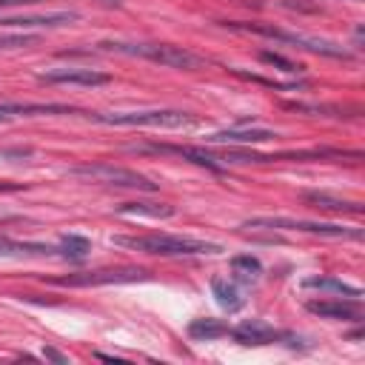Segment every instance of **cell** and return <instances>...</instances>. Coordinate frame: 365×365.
Here are the masks:
<instances>
[{"mask_svg": "<svg viewBox=\"0 0 365 365\" xmlns=\"http://www.w3.org/2000/svg\"><path fill=\"white\" fill-rule=\"evenodd\" d=\"M111 242L131 248V251L157 254V257H200V254H220L222 251V245H217V242L194 240V237H174V234H140V237L117 234Z\"/></svg>", "mask_w": 365, "mask_h": 365, "instance_id": "6da1fadb", "label": "cell"}, {"mask_svg": "<svg viewBox=\"0 0 365 365\" xmlns=\"http://www.w3.org/2000/svg\"><path fill=\"white\" fill-rule=\"evenodd\" d=\"M103 51H114V54H125V57H143L148 63L165 66V68H197L202 66V57L191 54L182 46H171V43H125V40H106L100 43Z\"/></svg>", "mask_w": 365, "mask_h": 365, "instance_id": "7a4b0ae2", "label": "cell"}, {"mask_svg": "<svg viewBox=\"0 0 365 365\" xmlns=\"http://www.w3.org/2000/svg\"><path fill=\"white\" fill-rule=\"evenodd\" d=\"M242 228H262V231H302L331 240H362V228L339 225V222H314V220H291V217H251Z\"/></svg>", "mask_w": 365, "mask_h": 365, "instance_id": "3957f363", "label": "cell"}, {"mask_svg": "<svg viewBox=\"0 0 365 365\" xmlns=\"http://www.w3.org/2000/svg\"><path fill=\"white\" fill-rule=\"evenodd\" d=\"M94 123L103 125H145V128H182L191 125L194 117L177 108H148V111H108V114H88Z\"/></svg>", "mask_w": 365, "mask_h": 365, "instance_id": "277c9868", "label": "cell"}, {"mask_svg": "<svg viewBox=\"0 0 365 365\" xmlns=\"http://www.w3.org/2000/svg\"><path fill=\"white\" fill-rule=\"evenodd\" d=\"M228 29H237V31H254V34H262V37H271V40H279V43H288V46H297V48H305L311 54H322V57H336V60H348L351 54L331 43V40H322V37H308V34H297V31H285V29H274V26H265V23H225Z\"/></svg>", "mask_w": 365, "mask_h": 365, "instance_id": "5b68a950", "label": "cell"}, {"mask_svg": "<svg viewBox=\"0 0 365 365\" xmlns=\"http://www.w3.org/2000/svg\"><path fill=\"white\" fill-rule=\"evenodd\" d=\"M71 177H83L91 182H103V185H114V188H137V191H157V182H151L148 177L123 168V165H111V163H83L68 168Z\"/></svg>", "mask_w": 365, "mask_h": 365, "instance_id": "8992f818", "label": "cell"}, {"mask_svg": "<svg viewBox=\"0 0 365 365\" xmlns=\"http://www.w3.org/2000/svg\"><path fill=\"white\" fill-rule=\"evenodd\" d=\"M151 274L145 268H100V271H86V274H68L51 279V285H66V288H91V285H120V282H143Z\"/></svg>", "mask_w": 365, "mask_h": 365, "instance_id": "52a82bcc", "label": "cell"}, {"mask_svg": "<svg viewBox=\"0 0 365 365\" xmlns=\"http://www.w3.org/2000/svg\"><path fill=\"white\" fill-rule=\"evenodd\" d=\"M80 20V11L74 9H57V11H37V14H14L0 17L3 29H60Z\"/></svg>", "mask_w": 365, "mask_h": 365, "instance_id": "ba28073f", "label": "cell"}, {"mask_svg": "<svg viewBox=\"0 0 365 365\" xmlns=\"http://www.w3.org/2000/svg\"><path fill=\"white\" fill-rule=\"evenodd\" d=\"M40 83H57V86H106L111 77L97 68H83V66H68V68H48L37 74Z\"/></svg>", "mask_w": 365, "mask_h": 365, "instance_id": "9c48e42d", "label": "cell"}, {"mask_svg": "<svg viewBox=\"0 0 365 365\" xmlns=\"http://www.w3.org/2000/svg\"><path fill=\"white\" fill-rule=\"evenodd\" d=\"M131 151H160V154H177L194 165H202L208 171H222L225 163L214 154H208L205 148H197V145H168V143H148V145H131Z\"/></svg>", "mask_w": 365, "mask_h": 365, "instance_id": "30bf717a", "label": "cell"}, {"mask_svg": "<svg viewBox=\"0 0 365 365\" xmlns=\"http://www.w3.org/2000/svg\"><path fill=\"white\" fill-rule=\"evenodd\" d=\"M228 334L240 342V345H271L277 339H285L282 331H277L274 325L262 322V319H245L237 328H228Z\"/></svg>", "mask_w": 365, "mask_h": 365, "instance_id": "8fae6325", "label": "cell"}, {"mask_svg": "<svg viewBox=\"0 0 365 365\" xmlns=\"http://www.w3.org/2000/svg\"><path fill=\"white\" fill-rule=\"evenodd\" d=\"M277 140V131L271 128H225V131H214L205 137V143L214 145H254V143H268Z\"/></svg>", "mask_w": 365, "mask_h": 365, "instance_id": "7c38bea8", "label": "cell"}, {"mask_svg": "<svg viewBox=\"0 0 365 365\" xmlns=\"http://www.w3.org/2000/svg\"><path fill=\"white\" fill-rule=\"evenodd\" d=\"M80 108L66 103H0V120L34 117V114H77Z\"/></svg>", "mask_w": 365, "mask_h": 365, "instance_id": "4fadbf2b", "label": "cell"}, {"mask_svg": "<svg viewBox=\"0 0 365 365\" xmlns=\"http://www.w3.org/2000/svg\"><path fill=\"white\" fill-rule=\"evenodd\" d=\"M356 302L359 299H311L305 308L322 319H356L359 317Z\"/></svg>", "mask_w": 365, "mask_h": 365, "instance_id": "5bb4252c", "label": "cell"}, {"mask_svg": "<svg viewBox=\"0 0 365 365\" xmlns=\"http://www.w3.org/2000/svg\"><path fill=\"white\" fill-rule=\"evenodd\" d=\"M302 200L317 205V208H325V211H342V214H362V202H354V200H342V197H334L328 191H302Z\"/></svg>", "mask_w": 365, "mask_h": 365, "instance_id": "9a60e30c", "label": "cell"}, {"mask_svg": "<svg viewBox=\"0 0 365 365\" xmlns=\"http://www.w3.org/2000/svg\"><path fill=\"white\" fill-rule=\"evenodd\" d=\"M211 294H214L217 305H220V308H225L228 314H234V311H240V308L245 305L242 291H240L234 282L222 279V277H214V279H211Z\"/></svg>", "mask_w": 365, "mask_h": 365, "instance_id": "2e32d148", "label": "cell"}, {"mask_svg": "<svg viewBox=\"0 0 365 365\" xmlns=\"http://www.w3.org/2000/svg\"><path fill=\"white\" fill-rule=\"evenodd\" d=\"M302 285L305 288H317V291H331V294H339V297H348V299H359L362 297V291L356 285H348V282H342L336 277H308V279H302Z\"/></svg>", "mask_w": 365, "mask_h": 365, "instance_id": "e0dca14e", "label": "cell"}, {"mask_svg": "<svg viewBox=\"0 0 365 365\" xmlns=\"http://www.w3.org/2000/svg\"><path fill=\"white\" fill-rule=\"evenodd\" d=\"M117 214L165 220V217H174V205H165V202H125V205H120V208H117Z\"/></svg>", "mask_w": 365, "mask_h": 365, "instance_id": "ac0fdd59", "label": "cell"}, {"mask_svg": "<svg viewBox=\"0 0 365 365\" xmlns=\"http://www.w3.org/2000/svg\"><path fill=\"white\" fill-rule=\"evenodd\" d=\"M225 334H228V325L220 319H191V325H188V336L200 339V342H211Z\"/></svg>", "mask_w": 365, "mask_h": 365, "instance_id": "d6986e66", "label": "cell"}, {"mask_svg": "<svg viewBox=\"0 0 365 365\" xmlns=\"http://www.w3.org/2000/svg\"><path fill=\"white\" fill-rule=\"evenodd\" d=\"M57 248H60V254H63L66 259L83 262V259L88 257V251H91V242H88L86 237H80V234H63Z\"/></svg>", "mask_w": 365, "mask_h": 365, "instance_id": "ffe728a7", "label": "cell"}, {"mask_svg": "<svg viewBox=\"0 0 365 365\" xmlns=\"http://www.w3.org/2000/svg\"><path fill=\"white\" fill-rule=\"evenodd\" d=\"M231 271L242 282H257L259 274H262V262L257 257H251V254H237V257H231Z\"/></svg>", "mask_w": 365, "mask_h": 365, "instance_id": "44dd1931", "label": "cell"}, {"mask_svg": "<svg viewBox=\"0 0 365 365\" xmlns=\"http://www.w3.org/2000/svg\"><path fill=\"white\" fill-rule=\"evenodd\" d=\"M259 60L268 63V66H277V68L285 71V74H299V71H302L299 63H294V60H288V57H282V54H277V51H259Z\"/></svg>", "mask_w": 365, "mask_h": 365, "instance_id": "7402d4cb", "label": "cell"}, {"mask_svg": "<svg viewBox=\"0 0 365 365\" xmlns=\"http://www.w3.org/2000/svg\"><path fill=\"white\" fill-rule=\"evenodd\" d=\"M34 34H0V48H20V46H34Z\"/></svg>", "mask_w": 365, "mask_h": 365, "instance_id": "603a6c76", "label": "cell"}, {"mask_svg": "<svg viewBox=\"0 0 365 365\" xmlns=\"http://www.w3.org/2000/svg\"><path fill=\"white\" fill-rule=\"evenodd\" d=\"M34 3H43V0H0V11L3 9H11V6H34Z\"/></svg>", "mask_w": 365, "mask_h": 365, "instance_id": "cb8c5ba5", "label": "cell"}, {"mask_svg": "<svg viewBox=\"0 0 365 365\" xmlns=\"http://www.w3.org/2000/svg\"><path fill=\"white\" fill-rule=\"evenodd\" d=\"M23 188H29L26 182H9V180H0V194H6V191H23Z\"/></svg>", "mask_w": 365, "mask_h": 365, "instance_id": "d4e9b609", "label": "cell"}, {"mask_svg": "<svg viewBox=\"0 0 365 365\" xmlns=\"http://www.w3.org/2000/svg\"><path fill=\"white\" fill-rule=\"evenodd\" d=\"M43 356H48V359H54V362H68V359H66L60 351H54V348H46V351H43Z\"/></svg>", "mask_w": 365, "mask_h": 365, "instance_id": "484cf974", "label": "cell"}]
</instances>
